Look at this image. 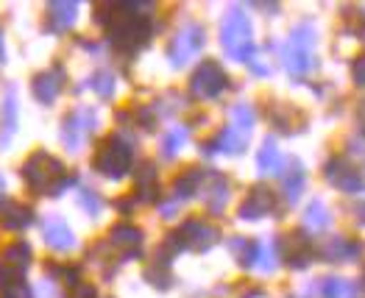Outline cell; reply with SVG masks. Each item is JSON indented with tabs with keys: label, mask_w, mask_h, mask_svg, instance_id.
Here are the masks:
<instances>
[{
	"label": "cell",
	"mask_w": 365,
	"mask_h": 298,
	"mask_svg": "<svg viewBox=\"0 0 365 298\" xmlns=\"http://www.w3.org/2000/svg\"><path fill=\"white\" fill-rule=\"evenodd\" d=\"M187 137H190V128H187V125H176V128H170V131L165 134V140H162V156H165V159H173V156L184 148Z\"/></svg>",
	"instance_id": "cell-31"
},
{
	"label": "cell",
	"mask_w": 365,
	"mask_h": 298,
	"mask_svg": "<svg viewBox=\"0 0 365 298\" xmlns=\"http://www.w3.org/2000/svg\"><path fill=\"white\" fill-rule=\"evenodd\" d=\"M312 45H315V29L309 23H302L293 29L290 42L284 45V67L293 76H304L315 67V56H312Z\"/></svg>",
	"instance_id": "cell-5"
},
{
	"label": "cell",
	"mask_w": 365,
	"mask_h": 298,
	"mask_svg": "<svg viewBox=\"0 0 365 298\" xmlns=\"http://www.w3.org/2000/svg\"><path fill=\"white\" fill-rule=\"evenodd\" d=\"M282 184H284V195L290 204L299 201V195L304 192V184H307V173H304V165L299 159H290V170L282 176Z\"/></svg>",
	"instance_id": "cell-24"
},
{
	"label": "cell",
	"mask_w": 365,
	"mask_h": 298,
	"mask_svg": "<svg viewBox=\"0 0 365 298\" xmlns=\"http://www.w3.org/2000/svg\"><path fill=\"white\" fill-rule=\"evenodd\" d=\"M220 45L226 56L235 61H251L254 56V34L243 9H232L220 23Z\"/></svg>",
	"instance_id": "cell-3"
},
{
	"label": "cell",
	"mask_w": 365,
	"mask_h": 298,
	"mask_svg": "<svg viewBox=\"0 0 365 298\" xmlns=\"http://www.w3.org/2000/svg\"><path fill=\"white\" fill-rule=\"evenodd\" d=\"M143 6L137 3H109L98 6V23L106 26L109 42L125 53H134L148 45L151 39V20L145 14H137Z\"/></svg>",
	"instance_id": "cell-1"
},
{
	"label": "cell",
	"mask_w": 365,
	"mask_h": 298,
	"mask_svg": "<svg viewBox=\"0 0 365 298\" xmlns=\"http://www.w3.org/2000/svg\"><path fill=\"white\" fill-rule=\"evenodd\" d=\"M95 125H98V115H95L92 109H87V106L73 109V112L64 118V123H61V143H64V148L78 150L90 140Z\"/></svg>",
	"instance_id": "cell-8"
},
{
	"label": "cell",
	"mask_w": 365,
	"mask_h": 298,
	"mask_svg": "<svg viewBox=\"0 0 365 298\" xmlns=\"http://www.w3.org/2000/svg\"><path fill=\"white\" fill-rule=\"evenodd\" d=\"M360 251H363L360 242H351V240H346V237H329L321 245V257H324L327 262H346V260H354Z\"/></svg>",
	"instance_id": "cell-20"
},
{
	"label": "cell",
	"mask_w": 365,
	"mask_h": 298,
	"mask_svg": "<svg viewBox=\"0 0 365 298\" xmlns=\"http://www.w3.org/2000/svg\"><path fill=\"white\" fill-rule=\"evenodd\" d=\"M42 237H45V242H48L53 251H70V248H76V235H73V229L67 226V220L59 217V215H51V217L42 223Z\"/></svg>",
	"instance_id": "cell-13"
},
{
	"label": "cell",
	"mask_w": 365,
	"mask_h": 298,
	"mask_svg": "<svg viewBox=\"0 0 365 298\" xmlns=\"http://www.w3.org/2000/svg\"><path fill=\"white\" fill-rule=\"evenodd\" d=\"M299 115H302V112H299V109H293V106H287V103H279V106H274V112H271L276 128H279V131H284V134H293L290 118H299Z\"/></svg>",
	"instance_id": "cell-34"
},
{
	"label": "cell",
	"mask_w": 365,
	"mask_h": 298,
	"mask_svg": "<svg viewBox=\"0 0 365 298\" xmlns=\"http://www.w3.org/2000/svg\"><path fill=\"white\" fill-rule=\"evenodd\" d=\"M204 176H207V173H204L201 168H190V170H184L182 176L173 181V198H170V201H173L176 207H179L182 201H190L195 192H201V181H204Z\"/></svg>",
	"instance_id": "cell-19"
},
{
	"label": "cell",
	"mask_w": 365,
	"mask_h": 298,
	"mask_svg": "<svg viewBox=\"0 0 365 298\" xmlns=\"http://www.w3.org/2000/svg\"><path fill=\"white\" fill-rule=\"evenodd\" d=\"M351 81L365 90V53L354 56V61H351Z\"/></svg>",
	"instance_id": "cell-38"
},
{
	"label": "cell",
	"mask_w": 365,
	"mask_h": 298,
	"mask_svg": "<svg viewBox=\"0 0 365 298\" xmlns=\"http://www.w3.org/2000/svg\"><path fill=\"white\" fill-rule=\"evenodd\" d=\"M109 242L115 248H123V251H134L143 245V229L131 226V223H118L112 232H109Z\"/></svg>",
	"instance_id": "cell-22"
},
{
	"label": "cell",
	"mask_w": 365,
	"mask_h": 298,
	"mask_svg": "<svg viewBox=\"0 0 365 298\" xmlns=\"http://www.w3.org/2000/svg\"><path fill=\"white\" fill-rule=\"evenodd\" d=\"M3 128H0V148L9 145L11 134L17 131V95H14V87L6 90V101H3Z\"/></svg>",
	"instance_id": "cell-26"
},
{
	"label": "cell",
	"mask_w": 365,
	"mask_h": 298,
	"mask_svg": "<svg viewBox=\"0 0 365 298\" xmlns=\"http://www.w3.org/2000/svg\"><path fill=\"white\" fill-rule=\"evenodd\" d=\"M176 235H179L184 248H192V251H198V254L210 251L215 242L220 240V232H217L215 226H210V223H204V220H187Z\"/></svg>",
	"instance_id": "cell-11"
},
{
	"label": "cell",
	"mask_w": 365,
	"mask_h": 298,
	"mask_svg": "<svg viewBox=\"0 0 365 298\" xmlns=\"http://www.w3.org/2000/svg\"><path fill=\"white\" fill-rule=\"evenodd\" d=\"M276 248H279V257L296 270L307 268L309 260H312V242H309L304 232H290V235L279 237L276 240Z\"/></svg>",
	"instance_id": "cell-9"
},
{
	"label": "cell",
	"mask_w": 365,
	"mask_h": 298,
	"mask_svg": "<svg viewBox=\"0 0 365 298\" xmlns=\"http://www.w3.org/2000/svg\"><path fill=\"white\" fill-rule=\"evenodd\" d=\"M329 220H332V215H329V209L324 201H309V207L304 212V223L309 229H315V232H321V229H327L329 226Z\"/></svg>",
	"instance_id": "cell-30"
},
{
	"label": "cell",
	"mask_w": 365,
	"mask_h": 298,
	"mask_svg": "<svg viewBox=\"0 0 365 298\" xmlns=\"http://www.w3.org/2000/svg\"><path fill=\"white\" fill-rule=\"evenodd\" d=\"M23 179L34 192H42V195H61V190L73 184V179H67L61 159L51 156L48 150H36L34 156L26 159Z\"/></svg>",
	"instance_id": "cell-2"
},
{
	"label": "cell",
	"mask_w": 365,
	"mask_h": 298,
	"mask_svg": "<svg viewBox=\"0 0 365 298\" xmlns=\"http://www.w3.org/2000/svg\"><path fill=\"white\" fill-rule=\"evenodd\" d=\"M156 198V168L143 165L137 173V201H153Z\"/></svg>",
	"instance_id": "cell-28"
},
{
	"label": "cell",
	"mask_w": 365,
	"mask_h": 298,
	"mask_svg": "<svg viewBox=\"0 0 365 298\" xmlns=\"http://www.w3.org/2000/svg\"><path fill=\"white\" fill-rule=\"evenodd\" d=\"M168 265H170L168 260L156 257V260H153V265L145 268V279L151 282L153 287H159V290H168V287H170V282H173V276H170V268H168Z\"/></svg>",
	"instance_id": "cell-32"
},
{
	"label": "cell",
	"mask_w": 365,
	"mask_h": 298,
	"mask_svg": "<svg viewBox=\"0 0 365 298\" xmlns=\"http://www.w3.org/2000/svg\"><path fill=\"white\" fill-rule=\"evenodd\" d=\"M90 87L98 92L101 98H112V95H115V76H112V73H106V70H101V73H95V76H92Z\"/></svg>",
	"instance_id": "cell-35"
},
{
	"label": "cell",
	"mask_w": 365,
	"mask_h": 298,
	"mask_svg": "<svg viewBox=\"0 0 365 298\" xmlns=\"http://www.w3.org/2000/svg\"><path fill=\"white\" fill-rule=\"evenodd\" d=\"M257 168H259L262 176H279V173H282V153L276 148L274 137H268V140L262 143V148L257 153Z\"/></svg>",
	"instance_id": "cell-23"
},
{
	"label": "cell",
	"mask_w": 365,
	"mask_h": 298,
	"mask_svg": "<svg viewBox=\"0 0 365 298\" xmlns=\"http://www.w3.org/2000/svg\"><path fill=\"white\" fill-rule=\"evenodd\" d=\"M6 64V48H3V36H0V67Z\"/></svg>",
	"instance_id": "cell-42"
},
{
	"label": "cell",
	"mask_w": 365,
	"mask_h": 298,
	"mask_svg": "<svg viewBox=\"0 0 365 298\" xmlns=\"http://www.w3.org/2000/svg\"><path fill=\"white\" fill-rule=\"evenodd\" d=\"M131 162H134V148H131V143L128 140H123L120 134H115V137H106L103 143H101V148L95 153V170L98 173H103L106 179L118 181L123 176H128V170H131Z\"/></svg>",
	"instance_id": "cell-4"
},
{
	"label": "cell",
	"mask_w": 365,
	"mask_h": 298,
	"mask_svg": "<svg viewBox=\"0 0 365 298\" xmlns=\"http://www.w3.org/2000/svg\"><path fill=\"white\" fill-rule=\"evenodd\" d=\"M229 248H232L235 260H237L243 268H251V265H257V260H259V242H257V240L235 237L232 242H229Z\"/></svg>",
	"instance_id": "cell-27"
},
{
	"label": "cell",
	"mask_w": 365,
	"mask_h": 298,
	"mask_svg": "<svg viewBox=\"0 0 365 298\" xmlns=\"http://www.w3.org/2000/svg\"><path fill=\"white\" fill-rule=\"evenodd\" d=\"M354 212H357V220L365 226V204H360V207H354Z\"/></svg>",
	"instance_id": "cell-40"
},
{
	"label": "cell",
	"mask_w": 365,
	"mask_h": 298,
	"mask_svg": "<svg viewBox=\"0 0 365 298\" xmlns=\"http://www.w3.org/2000/svg\"><path fill=\"white\" fill-rule=\"evenodd\" d=\"M76 17H78V3H73V0H56V3H51L48 6V31H67L73 23H76Z\"/></svg>",
	"instance_id": "cell-16"
},
{
	"label": "cell",
	"mask_w": 365,
	"mask_h": 298,
	"mask_svg": "<svg viewBox=\"0 0 365 298\" xmlns=\"http://www.w3.org/2000/svg\"><path fill=\"white\" fill-rule=\"evenodd\" d=\"M3 192H6V179L0 176V198H3Z\"/></svg>",
	"instance_id": "cell-43"
},
{
	"label": "cell",
	"mask_w": 365,
	"mask_h": 298,
	"mask_svg": "<svg viewBox=\"0 0 365 298\" xmlns=\"http://www.w3.org/2000/svg\"><path fill=\"white\" fill-rule=\"evenodd\" d=\"M357 120H360V125H363V131H365V101L360 103V112H357Z\"/></svg>",
	"instance_id": "cell-41"
},
{
	"label": "cell",
	"mask_w": 365,
	"mask_h": 298,
	"mask_svg": "<svg viewBox=\"0 0 365 298\" xmlns=\"http://www.w3.org/2000/svg\"><path fill=\"white\" fill-rule=\"evenodd\" d=\"M207 179V187H204V201H207V207L210 212H223L226 204H229V179L226 176H220V173H210V176H204Z\"/></svg>",
	"instance_id": "cell-17"
},
{
	"label": "cell",
	"mask_w": 365,
	"mask_h": 298,
	"mask_svg": "<svg viewBox=\"0 0 365 298\" xmlns=\"http://www.w3.org/2000/svg\"><path fill=\"white\" fill-rule=\"evenodd\" d=\"M321 290H324V298H357V284L349 279H340V276L324 279Z\"/></svg>",
	"instance_id": "cell-29"
},
{
	"label": "cell",
	"mask_w": 365,
	"mask_h": 298,
	"mask_svg": "<svg viewBox=\"0 0 365 298\" xmlns=\"http://www.w3.org/2000/svg\"><path fill=\"white\" fill-rule=\"evenodd\" d=\"M34 223V209L20 201H6L0 207V226L6 232H23Z\"/></svg>",
	"instance_id": "cell-15"
},
{
	"label": "cell",
	"mask_w": 365,
	"mask_h": 298,
	"mask_svg": "<svg viewBox=\"0 0 365 298\" xmlns=\"http://www.w3.org/2000/svg\"><path fill=\"white\" fill-rule=\"evenodd\" d=\"M61 81H64V73L59 67L53 70H45V73H36L31 78V95L39 101V103H53L56 95L61 92Z\"/></svg>",
	"instance_id": "cell-14"
},
{
	"label": "cell",
	"mask_w": 365,
	"mask_h": 298,
	"mask_svg": "<svg viewBox=\"0 0 365 298\" xmlns=\"http://www.w3.org/2000/svg\"><path fill=\"white\" fill-rule=\"evenodd\" d=\"M0 293L3 298H31V287L26 284L23 273H14V270L3 268L0 265Z\"/></svg>",
	"instance_id": "cell-25"
},
{
	"label": "cell",
	"mask_w": 365,
	"mask_h": 298,
	"mask_svg": "<svg viewBox=\"0 0 365 298\" xmlns=\"http://www.w3.org/2000/svg\"><path fill=\"white\" fill-rule=\"evenodd\" d=\"M226 84H229L226 70L215 59H207L195 67V73L190 78V92L195 98H201V101H212V98H217L220 92L226 90Z\"/></svg>",
	"instance_id": "cell-7"
},
{
	"label": "cell",
	"mask_w": 365,
	"mask_h": 298,
	"mask_svg": "<svg viewBox=\"0 0 365 298\" xmlns=\"http://www.w3.org/2000/svg\"><path fill=\"white\" fill-rule=\"evenodd\" d=\"M78 207L95 217V215H101V209H103V198H101L95 190H81V192H78Z\"/></svg>",
	"instance_id": "cell-36"
},
{
	"label": "cell",
	"mask_w": 365,
	"mask_h": 298,
	"mask_svg": "<svg viewBox=\"0 0 365 298\" xmlns=\"http://www.w3.org/2000/svg\"><path fill=\"white\" fill-rule=\"evenodd\" d=\"M254 109L248 106V103H237L235 109H232V125L237 128V131H243V134H251V128H254Z\"/></svg>",
	"instance_id": "cell-33"
},
{
	"label": "cell",
	"mask_w": 365,
	"mask_h": 298,
	"mask_svg": "<svg viewBox=\"0 0 365 298\" xmlns=\"http://www.w3.org/2000/svg\"><path fill=\"white\" fill-rule=\"evenodd\" d=\"M70 298H98V290H95V284H90V282H78V284H73Z\"/></svg>",
	"instance_id": "cell-39"
},
{
	"label": "cell",
	"mask_w": 365,
	"mask_h": 298,
	"mask_svg": "<svg viewBox=\"0 0 365 298\" xmlns=\"http://www.w3.org/2000/svg\"><path fill=\"white\" fill-rule=\"evenodd\" d=\"M276 245H265V242H259V260H257V265L265 270V273H271L276 268Z\"/></svg>",
	"instance_id": "cell-37"
},
{
	"label": "cell",
	"mask_w": 365,
	"mask_h": 298,
	"mask_svg": "<svg viewBox=\"0 0 365 298\" xmlns=\"http://www.w3.org/2000/svg\"><path fill=\"white\" fill-rule=\"evenodd\" d=\"M245 145H248V134H243V131H237L235 125H226L220 134H217V140L215 143H207L204 145V150L207 153H215V150H220V153H243Z\"/></svg>",
	"instance_id": "cell-18"
},
{
	"label": "cell",
	"mask_w": 365,
	"mask_h": 298,
	"mask_svg": "<svg viewBox=\"0 0 365 298\" xmlns=\"http://www.w3.org/2000/svg\"><path fill=\"white\" fill-rule=\"evenodd\" d=\"M204 42H207L204 26L187 23V26H182V29L176 31V36L170 39V45H168V59H170L173 67H184L187 61L204 48Z\"/></svg>",
	"instance_id": "cell-6"
},
{
	"label": "cell",
	"mask_w": 365,
	"mask_h": 298,
	"mask_svg": "<svg viewBox=\"0 0 365 298\" xmlns=\"http://www.w3.org/2000/svg\"><path fill=\"white\" fill-rule=\"evenodd\" d=\"M324 176H327V181H329L332 187H337V190L346 192V195H354V192H360L365 187L363 173H360L354 165H349L346 159H329L327 168H324Z\"/></svg>",
	"instance_id": "cell-10"
},
{
	"label": "cell",
	"mask_w": 365,
	"mask_h": 298,
	"mask_svg": "<svg viewBox=\"0 0 365 298\" xmlns=\"http://www.w3.org/2000/svg\"><path fill=\"white\" fill-rule=\"evenodd\" d=\"M274 209H276L274 190H268V187H254V190L245 195V201L240 204L237 215H240L243 220H259V217L271 215Z\"/></svg>",
	"instance_id": "cell-12"
},
{
	"label": "cell",
	"mask_w": 365,
	"mask_h": 298,
	"mask_svg": "<svg viewBox=\"0 0 365 298\" xmlns=\"http://www.w3.org/2000/svg\"><path fill=\"white\" fill-rule=\"evenodd\" d=\"M31 260H34V251H31L29 242H23V240H17V242H11L6 251H3V257H0V265L9 270H14V273H26L31 265Z\"/></svg>",
	"instance_id": "cell-21"
}]
</instances>
